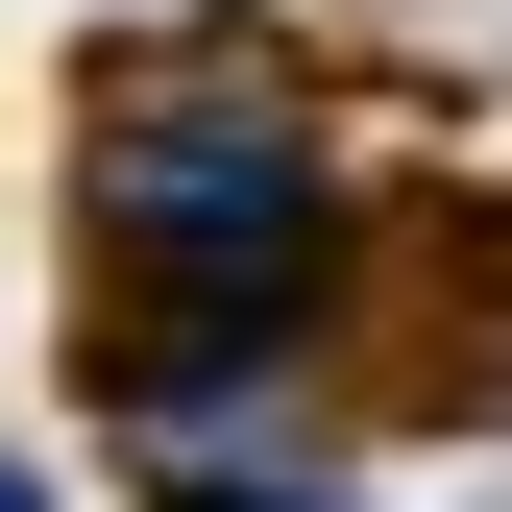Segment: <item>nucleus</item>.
Here are the masks:
<instances>
[{
  "mask_svg": "<svg viewBox=\"0 0 512 512\" xmlns=\"http://www.w3.org/2000/svg\"><path fill=\"white\" fill-rule=\"evenodd\" d=\"M74 220L122 269V415H220L244 366L317 342V122H293V74H244V49H171V74L98 98Z\"/></svg>",
  "mask_w": 512,
  "mask_h": 512,
  "instance_id": "f257e3e1",
  "label": "nucleus"
},
{
  "mask_svg": "<svg viewBox=\"0 0 512 512\" xmlns=\"http://www.w3.org/2000/svg\"><path fill=\"white\" fill-rule=\"evenodd\" d=\"M196 512H342V488H196Z\"/></svg>",
  "mask_w": 512,
  "mask_h": 512,
  "instance_id": "f03ea898",
  "label": "nucleus"
},
{
  "mask_svg": "<svg viewBox=\"0 0 512 512\" xmlns=\"http://www.w3.org/2000/svg\"><path fill=\"white\" fill-rule=\"evenodd\" d=\"M0 512H49V488H25V464H0Z\"/></svg>",
  "mask_w": 512,
  "mask_h": 512,
  "instance_id": "7ed1b4c3",
  "label": "nucleus"
}]
</instances>
